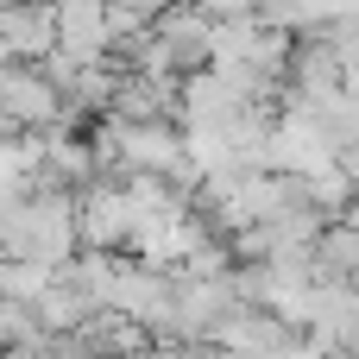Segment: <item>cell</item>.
Listing matches in <instances>:
<instances>
[{"label":"cell","mask_w":359,"mask_h":359,"mask_svg":"<svg viewBox=\"0 0 359 359\" xmlns=\"http://www.w3.org/2000/svg\"><path fill=\"white\" fill-rule=\"evenodd\" d=\"M0 114L13 120V126H25V133H44V126H57V133H82V120L76 114H63V95L50 88V76L38 69V63H0Z\"/></svg>","instance_id":"cell-1"},{"label":"cell","mask_w":359,"mask_h":359,"mask_svg":"<svg viewBox=\"0 0 359 359\" xmlns=\"http://www.w3.org/2000/svg\"><path fill=\"white\" fill-rule=\"evenodd\" d=\"M50 44L82 57V63H101L107 57V19H101V0H50Z\"/></svg>","instance_id":"cell-2"},{"label":"cell","mask_w":359,"mask_h":359,"mask_svg":"<svg viewBox=\"0 0 359 359\" xmlns=\"http://www.w3.org/2000/svg\"><path fill=\"white\" fill-rule=\"evenodd\" d=\"M0 38H6V57L19 63H38L50 50V0H25V6H0Z\"/></svg>","instance_id":"cell-3"},{"label":"cell","mask_w":359,"mask_h":359,"mask_svg":"<svg viewBox=\"0 0 359 359\" xmlns=\"http://www.w3.org/2000/svg\"><path fill=\"white\" fill-rule=\"evenodd\" d=\"M50 278H57L50 265H38V259H13V252H0V297H6V303H25V309H32V303H38V290H44Z\"/></svg>","instance_id":"cell-4"},{"label":"cell","mask_w":359,"mask_h":359,"mask_svg":"<svg viewBox=\"0 0 359 359\" xmlns=\"http://www.w3.org/2000/svg\"><path fill=\"white\" fill-rule=\"evenodd\" d=\"M196 6H202L208 19H240V13H252L259 0H196Z\"/></svg>","instance_id":"cell-5"}]
</instances>
